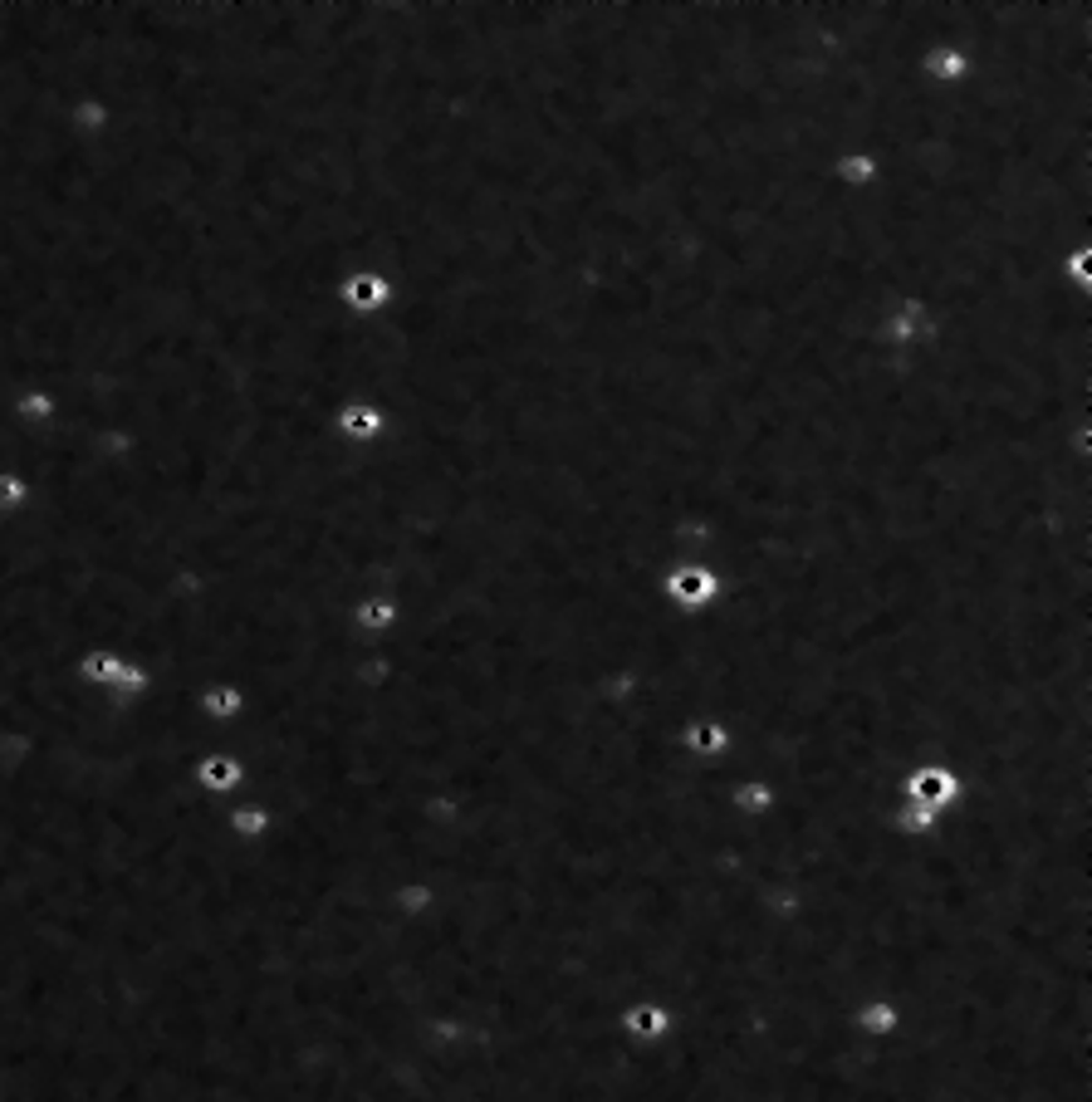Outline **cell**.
Listing matches in <instances>:
<instances>
[{
	"mask_svg": "<svg viewBox=\"0 0 1092 1102\" xmlns=\"http://www.w3.org/2000/svg\"><path fill=\"white\" fill-rule=\"evenodd\" d=\"M662 593H667V603L672 608H686V612H701V608H716L720 598H725V578H720L716 564H677V569H667L662 578Z\"/></svg>",
	"mask_w": 1092,
	"mask_h": 1102,
	"instance_id": "cell-1",
	"label": "cell"
},
{
	"mask_svg": "<svg viewBox=\"0 0 1092 1102\" xmlns=\"http://www.w3.org/2000/svg\"><path fill=\"white\" fill-rule=\"evenodd\" d=\"M334 305L353 319H373L382 309L392 305V280L373 265H353L348 274L334 280Z\"/></svg>",
	"mask_w": 1092,
	"mask_h": 1102,
	"instance_id": "cell-2",
	"label": "cell"
},
{
	"mask_svg": "<svg viewBox=\"0 0 1092 1102\" xmlns=\"http://www.w3.org/2000/svg\"><path fill=\"white\" fill-rule=\"evenodd\" d=\"M329 436H339L348 446H377L387 436V412L373 397H343L329 412Z\"/></svg>",
	"mask_w": 1092,
	"mask_h": 1102,
	"instance_id": "cell-3",
	"label": "cell"
},
{
	"mask_svg": "<svg viewBox=\"0 0 1092 1102\" xmlns=\"http://www.w3.org/2000/svg\"><path fill=\"white\" fill-rule=\"evenodd\" d=\"M622 1025H627L632 1039H662V1034H672V1015L662 1004H638V1009L622 1015Z\"/></svg>",
	"mask_w": 1092,
	"mask_h": 1102,
	"instance_id": "cell-4",
	"label": "cell"
},
{
	"mask_svg": "<svg viewBox=\"0 0 1092 1102\" xmlns=\"http://www.w3.org/2000/svg\"><path fill=\"white\" fill-rule=\"evenodd\" d=\"M691 750L701 755H725V730L716 721H696L691 725Z\"/></svg>",
	"mask_w": 1092,
	"mask_h": 1102,
	"instance_id": "cell-5",
	"label": "cell"
},
{
	"mask_svg": "<svg viewBox=\"0 0 1092 1102\" xmlns=\"http://www.w3.org/2000/svg\"><path fill=\"white\" fill-rule=\"evenodd\" d=\"M25 491H30V486H25L15 471H5V476H0V505H20V500H25Z\"/></svg>",
	"mask_w": 1092,
	"mask_h": 1102,
	"instance_id": "cell-6",
	"label": "cell"
}]
</instances>
